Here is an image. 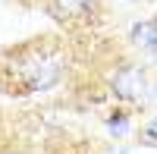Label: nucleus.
<instances>
[{
	"label": "nucleus",
	"mask_w": 157,
	"mask_h": 154,
	"mask_svg": "<svg viewBox=\"0 0 157 154\" xmlns=\"http://www.w3.org/2000/svg\"><path fill=\"white\" fill-rule=\"evenodd\" d=\"M110 91L116 101H123V104H141V101H148L151 94V79L148 72L135 66V63H123V66H116L110 72Z\"/></svg>",
	"instance_id": "obj_1"
},
{
	"label": "nucleus",
	"mask_w": 157,
	"mask_h": 154,
	"mask_svg": "<svg viewBox=\"0 0 157 154\" xmlns=\"http://www.w3.org/2000/svg\"><path fill=\"white\" fill-rule=\"evenodd\" d=\"M50 6L63 22H88L98 13V0H50Z\"/></svg>",
	"instance_id": "obj_2"
},
{
	"label": "nucleus",
	"mask_w": 157,
	"mask_h": 154,
	"mask_svg": "<svg viewBox=\"0 0 157 154\" xmlns=\"http://www.w3.org/2000/svg\"><path fill=\"white\" fill-rule=\"evenodd\" d=\"M129 41L141 50H157V19H138L129 29Z\"/></svg>",
	"instance_id": "obj_3"
},
{
	"label": "nucleus",
	"mask_w": 157,
	"mask_h": 154,
	"mask_svg": "<svg viewBox=\"0 0 157 154\" xmlns=\"http://www.w3.org/2000/svg\"><path fill=\"white\" fill-rule=\"evenodd\" d=\"M129 126H132V117H129L126 110H116V113H110V117H107V129H110L113 135H126Z\"/></svg>",
	"instance_id": "obj_4"
},
{
	"label": "nucleus",
	"mask_w": 157,
	"mask_h": 154,
	"mask_svg": "<svg viewBox=\"0 0 157 154\" xmlns=\"http://www.w3.org/2000/svg\"><path fill=\"white\" fill-rule=\"evenodd\" d=\"M138 142H141V145H157V110H154V117H151L145 126H141Z\"/></svg>",
	"instance_id": "obj_5"
},
{
	"label": "nucleus",
	"mask_w": 157,
	"mask_h": 154,
	"mask_svg": "<svg viewBox=\"0 0 157 154\" xmlns=\"http://www.w3.org/2000/svg\"><path fill=\"white\" fill-rule=\"evenodd\" d=\"M110 154H126V151H123V148H120V151H110Z\"/></svg>",
	"instance_id": "obj_6"
}]
</instances>
